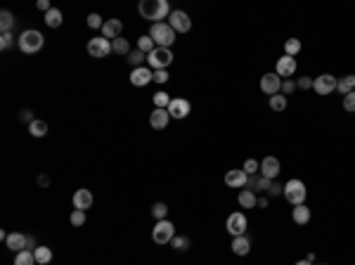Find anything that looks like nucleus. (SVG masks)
Instances as JSON below:
<instances>
[{"label":"nucleus","mask_w":355,"mask_h":265,"mask_svg":"<svg viewBox=\"0 0 355 265\" xmlns=\"http://www.w3.org/2000/svg\"><path fill=\"white\" fill-rule=\"evenodd\" d=\"M138 12L142 19L159 24L161 19H166V15H171V7H168V0H142Z\"/></svg>","instance_id":"obj_1"},{"label":"nucleus","mask_w":355,"mask_h":265,"mask_svg":"<svg viewBox=\"0 0 355 265\" xmlns=\"http://www.w3.org/2000/svg\"><path fill=\"white\" fill-rule=\"evenodd\" d=\"M149 35H152V40H154L159 48H171V45L176 43V31H173V26H171L168 21L152 24V29H149Z\"/></svg>","instance_id":"obj_2"},{"label":"nucleus","mask_w":355,"mask_h":265,"mask_svg":"<svg viewBox=\"0 0 355 265\" xmlns=\"http://www.w3.org/2000/svg\"><path fill=\"white\" fill-rule=\"evenodd\" d=\"M284 199L289 204H294V206H301L303 201H305V185H303L301 180H289L284 185Z\"/></svg>","instance_id":"obj_3"},{"label":"nucleus","mask_w":355,"mask_h":265,"mask_svg":"<svg viewBox=\"0 0 355 265\" xmlns=\"http://www.w3.org/2000/svg\"><path fill=\"white\" fill-rule=\"evenodd\" d=\"M40 48H43V35L38 34V31H24V34L19 35V50L21 53L34 54Z\"/></svg>","instance_id":"obj_4"},{"label":"nucleus","mask_w":355,"mask_h":265,"mask_svg":"<svg viewBox=\"0 0 355 265\" xmlns=\"http://www.w3.org/2000/svg\"><path fill=\"white\" fill-rule=\"evenodd\" d=\"M173 237H176V228H173V223H168V220H159L157 223V228L152 230V239L157 242V244H171L173 242Z\"/></svg>","instance_id":"obj_5"},{"label":"nucleus","mask_w":355,"mask_h":265,"mask_svg":"<svg viewBox=\"0 0 355 265\" xmlns=\"http://www.w3.org/2000/svg\"><path fill=\"white\" fill-rule=\"evenodd\" d=\"M147 62H149V67L152 69H166L171 62H173V53L168 50V48H157L152 54H147Z\"/></svg>","instance_id":"obj_6"},{"label":"nucleus","mask_w":355,"mask_h":265,"mask_svg":"<svg viewBox=\"0 0 355 265\" xmlns=\"http://www.w3.org/2000/svg\"><path fill=\"white\" fill-rule=\"evenodd\" d=\"M168 24L173 26V31H180V34H187L190 29H192V19L187 12H182V10H173L171 15H168Z\"/></svg>","instance_id":"obj_7"},{"label":"nucleus","mask_w":355,"mask_h":265,"mask_svg":"<svg viewBox=\"0 0 355 265\" xmlns=\"http://www.w3.org/2000/svg\"><path fill=\"white\" fill-rule=\"evenodd\" d=\"M88 53H90V57L102 59V57H109V53H114V50H111V43L106 40L105 35H100V38H90Z\"/></svg>","instance_id":"obj_8"},{"label":"nucleus","mask_w":355,"mask_h":265,"mask_svg":"<svg viewBox=\"0 0 355 265\" xmlns=\"http://www.w3.org/2000/svg\"><path fill=\"white\" fill-rule=\"evenodd\" d=\"M313 88H315L318 95H329L332 90H337V78L332 73H322V76H318L313 81Z\"/></svg>","instance_id":"obj_9"},{"label":"nucleus","mask_w":355,"mask_h":265,"mask_svg":"<svg viewBox=\"0 0 355 265\" xmlns=\"http://www.w3.org/2000/svg\"><path fill=\"white\" fill-rule=\"evenodd\" d=\"M261 90L266 92V95H277L280 90H282V78L277 76V73H266V76H261Z\"/></svg>","instance_id":"obj_10"},{"label":"nucleus","mask_w":355,"mask_h":265,"mask_svg":"<svg viewBox=\"0 0 355 265\" xmlns=\"http://www.w3.org/2000/svg\"><path fill=\"white\" fill-rule=\"evenodd\" d=\"M244 230H247V215L242 211L230 213V218H228V232L234 234V237H242Z\"/></svg>","instance_id":"obj_11"},{"label":"nucleus","mask_w":355,"mask_h":265,"mask_svg":"<svg viewBox=\"0 0 355 265\" xmlns=\"http://www.w3.org/2000/svg\"><path fill=\"white\" fill-rule=\"evenodd\" d=\"M190 109H192V105L185 97H176L168 105V114H171V119H185V116H190Z\"/></svg>","instance_id":"obj_12"},{"label":"nucleus","mask_w":355,"mask_h":265,"mask_svg":"<svg viewBox=\"0 0 355 265\" xmlns=\"http://www.w3.org/2000/svg\"><path fill=\"white\" fill-rule=\"evenodd\" d=\"M280 173H282L280 159H275V157H266V159L261 161V176H263V177L272 180V177H277Z\"/></svg>","instance_id":"obj_13"},{"label":"nucleus","mask_w":355,"mask_h":265,"mask_svg":"<svg viewBox=\"0 0 355 265\" xmlns=\"http://www.w3.org/2000/svg\"><path fill=\"white\" fill-rule=\"evenodd\" d=\"M248 182V176L242 171V168H232L225 173V185H230V187H239V190H244Z\"/></svg>","instance_id":"obj_14"},{"label":"nucleus","mask_w":355,"mask_h":265,"mask_svg":"<svg viewBox=\"0 0 355 265\" xmlns=\"http://www.w3.org/2000/svg\"><path fill=\"white\" fill-rule=\"evenodd\" d=\"M92 192L90 190H76V194H73V209H78V211H88L90 206H92Z\"/></svg>","instance_id":"obj_15"},{"label":"nucleus","mask_w":355,"mask_h":265,"mask_svg":"<svg viewBox=\"0 0 355 265\" xmlns=\"http://www.w3.org/2000/svg\"><path fill=\"white\" fill-rule=\"evenodd\" d=\"M149 81H154V73H152V69H147V67H138V69H133V73H130V83L138 86V88L147 86Z\"/></svg>","instance_id":"obj_16"},{"label":"nucleus","mask_w":355,"mask_h":265,"mask_svg":"<svg viewBox=\"0 0 355 265\" xmlns=\"http://www.w3.org/2000/svg\"><path fill=\"white\" fill-rule=\"evenodd\" d=\"M294 71H296V59L294 57H289V54H284L277 59V76L282 78V76H294Z\"/></svg>","instance_id":"obj_17"},{"label":"nucleus","mask_w":355,"mask_h":265,"mask_svg":"<svg viewBox=\"0 0 355 265\" xmlns=\"http://www.w3.org/2000/svg\"><path fill=\"white\" fill-rule=\"evenodd\" d=\"M168 121H171V114H168V109H154V111L149 114V124H152V128H157V130L166 128V125H168Z\"/></svg>","instance_id":"obj_18"},{"label":"nucleus","mask_w":355,"mask_h":265,"mask_svg":"<svg viewBox=\"0 0 355 265\" xmlns=\"http://www.w3.org/2000/svg\"><path fill=\"white\" fill-rule=\"evenodd\" d=\"M121 31H124V24L119 19H106L105 26H102V35L105 38H114V40L121 35Z\"/></svg>","instance_id":"obj_19"},{"label":"nucleus","mask_w":355,"mask_h":265,"mask_svg":"<svg viewBox=\"0 0 355 265\" xmlns=\"http://www.w3.org/2000/svg\"><path fill=\"white\" fill-rule=\"evenodd\" d=\"M7 247L12 248V251H24L26 248V234H19V232H12V234H7Z\"/></svg>","instance_id":"obj_20"},{"label":"nucleus","mask_w":355,"mask_h":265,"mask_svg":"<svg viewBox=\"0 0 355 265\" xmlns=\"http://www.w3.org/2000/svg\"><path fill=\"white\" fill-rule=\"evenodd\" d=\"M237 201H239L242 209H253V206L258 204V199H256V194H253V190H242L239 196H237Z\"/></svg>","instance_id":"obj_21"},{"label":"nucleus","mask_w":355,"mask_h":265,"mask_svg":"<svg viewBox=\"0 0 355 265\" xmlns=\"http://www.w3.org/2000/svg\"><path fill=\"white\" fill-rule=\"evenodd\" d=\"M337 90L341 92V95H351V92L355 90V73L353 76H343V78H338Z\"/></svg>","instance_id":"obj_22"},{"label":"nucleus","mask_w":355,"mask_h":265,"mask_svg":"<svg viewBox=\"0 0 355 265\" xmlns=\"http://www.w3.org/2000/svg\"><path fill=\"white\" fill-rule=\"evenodd\" d=\"M232 251H234L237 256H247L248 251H251V242H248L244 234H242V237H234V242H232Z\"/></svg>","instance_id":"obj_23"},{"label":"nucleus","mask_w":355,"mask_h":265,"mask_svg":"<svg viewBox=\"0 0 355 265\" xmlns=\"http://www.w3.org/2000/svg\"><path fill=\"white\" fill-rule=\"evenodd\" d=\"M291 218H294V223H299V225H305L308 220H310V209H305V206H294V211H291Z\"/></svg>","instance_id":"obj_24"},{"label":"nucleus","mask_w":355,"mask_h":265,"mask_svg":"<svg viewBox=\"0 0 355 265\" xmlns=\"http://www.w3.org/2000/svg\"><path fill=\"white\" fill-rule=\"evenodd\" d=\"M34 256H36V263L38 265H45V263H50L53 261V251L48 247H38L34 251Z\"/></svg>","instance_id":"obj_25"},{"label":"nucleus","mask_w":355,"mask_h":265,"mask_svg":"<svg viewBox=\"0 0 355 265\" xmlns=\"http://www.w3.org/2000/svg\"><path fill=\"white\" fill-rule=\"evenodd\" d=\"M45 24H48L50 29H57V26L62 24V12H59L57 7L48 10V12H45Z\"/></svg>","instance_id":"obj_26"},{"label":"nucleus","mask_w":355,"mask_h":265,"mask_svg":"<svg viewBox=\"0 0 355 265\" xmlns=\"http://www.w3.org/2000/svg\"><path fill=\"white\" fill-rule=\"evenodd\" d=\"M12 24H15V15L10 10H2L0 12V29H2V34H10Z\"/></svg>","instance_id":"obj_27"},{"label":"nucleus","mask_w":355,"mask_h":265,"mask_svg":"<svg viewBox=\"0 0 355 265\" xmlns=\"http://www.w3.org/2000/svg\"><path fill=\"white\" fill-rule=\"evenodd\" d=\"M15 265H36V256H34V251H29V248L19 251V253H17V258H15Z\"/></svg>","instance_id":"obj_28"},{"label":"nucleus","mask_w":355,"mask_h":265,"mask_svg":"<svg viewBox=\"0 0 355 265\" xmlns=\"http://www.w3.org/2000/svg\"><path fill=\"white\" fill-rule=\"evenodd\" d=\"M138 50L144 54H152L157 48H154V40H152V35H142L140 40H138Z\"/></svg>","instance_id":"obj_29"},{"label":"nucleus","mask_w":355,"mask_h":265,"mask_svg":"<svg viewBox=\"0 0 355 265\" xmlns=\"http://www.w3.org/2000/svg\"><path fill=\"white\" fill-rule=\"evenodd\" d=\"M29 133H31L34 138H43V135L48 133V124H45V121H38V119H36L34 124H29Z\"/></svg>","instance_id":"obj_30"},{"label":"nucleus","mask_w":355,"mask_h":265,"mask_svg":"<svg viewBox=\"0 0 355 265\" xmlns=\"http://www.w3.org/2000/svg\"><path fill=\"white\" fill-rule=\"evenodd\" d=\"M284 53L289 54V57L299 54L301 53V40H299V38H289V40L284 43Z\"/></svg>","instance_id":"obj_31"},{"label":"nucleus","mask_w":355,"mask_h":265,"mask_svg":"<svg viewBox=\"0 0 355 265\" xmlns=\"http://www.w3.org/2000/svg\"><path fill=\"white\" fill-rule=\"evenodd\" d=\"M111 50L128 57V54H130V45H128V40H125V38H116V40L111 43Z\"/></svg>","instance_id":"obj_32"},{"label":"nucleus","mask_w":355,"mask_h":265,"mask_svg":"<svg viewBox=\"0 0 355 265\" xmlns=\"http://www.w3.org/2000/svg\"><path fill=\"white\" fill-rule=\"evenodd\" d=\"M125 59H128V64H130V67H135V69H138V67H142V62L147 59V54L140 53V50H130V54H128Z\"/></svg>","instance_id":"obj_33"},{"label":"nucleus","mask_w":355,"mask_h":265,"mask_svg":"<svg viewBox=\"0 0 355 265\" xmlns=\"http://www.w3.org/2000/svg\"><path fill=\"white\" fill-rule=\"evenodd\" d=\"M270 109H272V111H284V109H286V97L280 95V92L272 95V97H270Z\"/></svg>","instance_id":"obj_34"},{"label":"nucleus","mask_w":355,"mask_h":265,"mask_svg":"<svg viewBox=\"0 0 355 265\" xmlns=\"http://www.w3.org/2000/svg\"><path fill=\"white\" fill-rule=\"evenodd\" d=\"M154 105H157V109H168L171 97H168L166 92H154Z\"/></svg>","instance_id":"obj_35"},{"label":"nucleus","mask_w":355,"mask_h":265,"mask_svg":"<svg viewBox=\"0 0 355 265\" xmlns=\"http://www.w3.org/2000/svg\"><path fill=\"white\" fill-rule=\"evenodd\" d=\"M166 213H168V206H166L163 201H159V204H154V206H152V215H154V218H159V220H166Z\"/></svg>","instance_id":"obj_36"},{"label":"nucleus","mask_w":355,"mask_h":265,"mask_svg":"<svg viewBox=\"0 0 355 265\" xmlns=\"http://www.w3.org/2000/svg\"><path fill=\"white\" fill-rule=\"evenodd\" d=\"M69 220H71V225L81 228V225L86 223V211H78V209H76V211H73V213L69 215Z\"/></svg>","instance_id":"obj_37"},{"label":"nucleus","mask_w":355,"mask_h":265,"mask_svg":"<svg viewBox=\"0 0 355 265\" xmlns=\"http://www.w3.org/2000/svg\"><path fill=\"white\" fill-rule=\"evenodd\" d=\"M173 248H178V251H187L190 248V239L187 237H173Z\"/></svg>","instance_id":"obj_38"},{"label":"nucleus","mask_w":355,"mask_h":265,"mask_svg":"<svg viewBox=\"0 0 355 265\" xmlns=\"http://www.w3.org/2000/svg\"><path fill=\"white\" fill-rule=\"evenodd\" d=\"M258 171H261V166H258L256 159H248L247 163H244V173H247V176H256Z\"/></svg>","instance_id":"obj_39"},{"label":"nucleus","mask_w":355,"mask_h":265,"mask_svg":"<svg viewBox=\"0 0 355 265\" xmlns=\"http://www.w3.org/2000/svg\"><path fill=\"white\" fill-rule=\"evenodd\" d=\"M343 109H346V111H351V114H355V90L351 92V95H346V97H343Z\"/></svg>","instance_id":"obj_40"},{"label":"nucleus","mask_w":355,"mask_h":265,"mask_svg":"<svg viewBox=\"0 0 355 265\" xmlns=\"http://www.w3.org/2000/svg\"><path fill=\"white\" fill-rule=\"evenodd\" d=\"M88 26H90V29H102V26H105V21H102L100 15H95V12H92V15H88Z\"/></svg>","instance_id":"obj_41"},{"label":"nucleus","mask_w":355,"mask_h":265,"mask_svg":"<svg viewBox=\"0 0 355 265\" xmlns=\"http://www.w3.org/2000/svg\"><path fill=\"white\" fill-rule=\"evenodd\" d=\"M0 48H2V50H10V48H12V34L0 35Z\"/></svg>","instance_id":"obj_42"},{"label":"nucleus","mask_w":355,"mask_h":265,"mask_svg":"<svg viewBox=\"0 0 355 265\" xmlns=\"http://www.w3.org/2000/svg\"><path fill=\"white\" fill-rule=\"evenodd\" d=\"M154 81H157V83H166V81H168V71L166 69L154 71Z\"/></svg>","instance_id":"obj_43"},{"label":"nucleus","mask_w":355,"mask_h":265,"mask_svg":"<svg viewBox=\"0 0 355 265\" xmlns=\"http://www.w3.org/2000/svg\"><path fill=\"white\" fill-rule=\"evenodd\" d=\"M294 90H296V83H294V81H284V83H282V92H284V95H289V92H294Z\"/></svg>","instance_id":"obj_44"},{"label":"nucleus","mask_w":355,"mask_h":265,"mask_svg":"<svg viewBox=\"0 0 355 265\" xmlns=\"http://www.w3.org/2000/svg\"><path fill=\"white\" fill-rule=\"evenodd\" d=\"M299 88L301 90H308V88H313V81L308 78V76H303V78H299Z\"/></svg>","instance_id":"obj_45"},{"label":"nucleus","mask_w":355,"mask_h":265,"mask_svg":"<svg viewBox=\"0 0 355 265\" xmlns=\"http://www.w3.org/2000/svg\"><path fill=\"white\" fill-rule=\"evenodd\" d=\"M270 185H272V182H270V180H267V177H258V187H256V190H270Z\"/></svg>","instance_id":"obj_46"},{"label":"nucleus","mask_w":355,"mask_h":265,"mask_svg":"<svg viewBox=\"0 0 355 265\" xmlns=\"http://www.w3.org/2000/svg\"><path fill=\"white\" fill-rule=\"evenodd\" d=\"M21 119H24V121H29V124H34L36 119H34V111H31V109H24V111H21Z\"/></svg>","instance_id":"obj_47"},{"label":"nucleus","mask_w":355,"mask_h":265,"mask_svg":"<svg viewBox=\"0 0 355 265\" xmlns=\"http://www.w3.org/2000/svg\"><path fill=\"white\" fill-rule=\"evenodd\" d=\"M280 192H284V187H280V185H270V190H267V194L270 196H277Z\"/></svg>","instance_id":"obj_48"},{"label":"nucleus","mask_w":355,"mask_h":265,"mask_svg":"<svg viewBox=\"0 0 355 265\" xmlns=\"http://www.w3.org/2000/svg\"><path fill=\"white\" fill-rule=\"evenodd\" d=\"M38 10L48 12V10H53V7H50V2H48V0H38Z\"/></svg>","instance_id":"obj_49"},{"label":"nucleus","mask_w":355,"mask_h":265,"mask_svg":"<svg viewBox=\"0 0 355 265\" xmlns=\"http://www.w3.org/2000/svg\"><path fill=\"white\" fill-rule=\"evenodd\" d=\"M38 182H40L43 187H45V185H50V180H48V176H40V177H38Z\"/></svg>","instance_id":"obj_50"},{"label":"nucleus","mask_w":355,"mask_h":265,"mask_svg":"<svg viewBox=\"0 0 355 265\" xmlns=\"http://www.w3.org/2000/svg\"><path fill=\"white\" fill-rule=\"evenodd\" d=\"M296 265H310V261H299Z\"/></svg>","instance_id":"obj_51"}]
</instances>
